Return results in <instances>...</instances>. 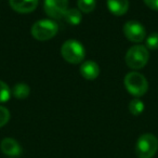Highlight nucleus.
<instances>
[{
    "mask_svg": "<svg viewBox=\"0 0 158 158\" xmlns=\"http://www.w3.org/2000/svg\"><path fill=\"white\" fill-rule=\"evenodd\" d=\"M61 54L70 64L81 63L86 57V50L79 41L74 39L66 40L61 47Z\"/></svg>",
    "mask_w": 158,
    "mask_h": 158,
    "instance_id": "1",
    "label": "nucleus"
},
{
    "mask_svg": "<svg viewBox=\"0 0 158 158\" xmlns=\"http://www.w3.org/2000/svg\"><path fill=\"white\" fill-rule=\"evenodd\" d=\"M125 86L130 94L136 98L143 97L148 90V82L142 74L136 72H131L126 75Z\"/></svg>",
    "mask_w": 158,
    "mask_h": 158,
    "instance_id": "2",
    "label": "nucleus"
},
{
    "mask_svg": "<svg viewBox=\"0 0 158 158\" xmlns=\"http://www.w3.org/2000/svg\"><path fill=\"white\" fill-rule=\"evenodd\" d=\"M149 53L146 47L142 44H135L128 50L126 54V63L128 67L132 69H141L147 64Z\"/></svg>",
    "mask_w": 158,
    "mask_h": 158,
    "instance_id": "3",
    "label": "nucleus"
},
{
    "mask_svg": "<svg viewBox=\"0 0 158 158\" xmlns=\"http://www.w3.org/2000/svg\"><path fill=\"white\" fill-rule=\"evenodd\" d=\"M59 31V25L53 20H40L31 27V35L36 40L46 41L53 38Z\"/></svg>",
    "mask_w": 158,
    "mask_h": 158,
    "instance_id": "4",
    "label": "nucleus"
},
{
    "mask_svg": "<svg viewBox=\"0 0 158 158\" xmlns=\"http://www.w3.org/2000/svg\"><path fill=\"white\" fill-rule=\"evenodd\" d=\"M158 149V140L154 134L145 133L138 139L135 153L139 158H153Z\"/></svg>",
    "mask_w": 158,
    "mask_h": 158,
    "instance_id": "5",
    "label": "nucleus"
},
{
    "mask_svg": "<svg viewBox=\"0 0 158 158\" xmlns=\"http://www.w3.org/2000/svg\"><path fill=\"white\" fill-rule=\"evenodd\" d=\"M123 34L128 40L132 42H142L146 37V31L140 22L128 21L123 25Z\"/></svg>",
    "mask_w": 158,
    "mask_h": 158,
    "instance_id": "6",
    "label": "nucleus"
},
{
    "mask_svg": "<svg viewBox=\"0 0 158 158\" xmlns=\"http://www.w3.org/2000/svg\"><path fill=\"white\" fill-rule=\"evenodd\" d=\"M68 8V0H44V9L47 15L57 20L63 19Z\"/></svg>",
    "mask_w": 158,
    "mask_h": 158,
    "instance_id": "7",
    "label": "nucleus"
},
{
    "mask_svg": "<svg viewBox=\"0 0 158 158\" xmlns=\"http://www.w3.org/2000/svg\"><path fill=\"white\" fill-rule=\"evenodd\" d=\"M0 148L3 154L8 156H12V157H16L22 154V147L19 144L18 141H15L12 138H6L1 141L0 144Z\"/></svg>",
    "mask_w": 158,
    "mask_h": 158,
    "instance_id": "8",
    "label": "nucleus"
},
{
    "mask_svg": "<svg viewBox=\"0 0 158 158\" xmlns=\"http://www.w3.org/2000/svg\"><path fill=\"white\" fill-rule=\"evenodd\" d=\"M10 7L19 13H29L37 8L38 0H9Z\"/></svg>",
    "mask_w": 158,
    "mask_h": 158,
    "instance_id": "9",
    "label": "nucleus"
},
{
    "mask_svg": "<svg viewBox=\"0 0 158 158\" xmlns=\"http://www.w3.org/2000/svg\"><path fill=\"white\" fill-rule=\"evenodd\" d=\"M80 74L87 80H94L100 74L99 65L93 61H85L80 66Z\"/></svg>",
    "mask_w": 158,
    "mask_h": 158,
    "instance_id": "10",
    "label": "nucleus"
},
{
    "mask_svg": "<svg viewBox=\"0 0 158 158\" xmlns=\"http://www.w3.org/2000/svg\"><path fill=\"white\" fill-rule=\"evenodd\" d=\"M107 8L114 15L121 16L129 9V0H107Z\"/></svg>",
    "mask_w": 158,
    "mask_h": 158,
    "instance_id": "11",
    "label": "nucleus"
},
{
    "mask_svg": "<svg viewBox=\"0 0 158 158\" xmlns=\"http://www.w3.org/2000/svg\"><path fill=\"white\" fill-rule=\"evenodd\" d=\"M63 19L70 25H76L80 24L82 20V15L81 12L79 11V9H67V11L65 12Z\"/></svg>",
    "mask_w": 158,
    "mask_h": 158,
    "instance_id": "12",
    "label": "nucleus"
},
{
    "mask_svg": "<svg viewBox=\"0 0 158 158\" xmlns=\"http://www.w3.org/2000/svg\"><path fill=\"white\" fill-rule=\"evenodd\" d=\"M11 92L14 98H16V99H19V100H24L29 95L31 89H29L28 85L22 84V82H21V84H16L15 86L12 88Z\"/></svg>",
    "mask_w": 158,
    "mask_h": 158,
    "instance_id": "13",
    "label": "nucleus"
},
{
    "mask_svg": "<svg viewBox=\"0 0 158 158\" xmlns=\"http://www.w3.org/2000/svg\"><path fill=\"white\" fill-rule=\"evenodd\" d=\"M77 6L80 12L84 13H90L95 9L97 6V1L95 0H78L77 1Z\"/></svg>",
    "mask_w": 158,
    "mask_h": 158,
    "instance_id": "14",
    "label": "nucleus"
},
{
    "mask_svg": "<svg viewBox=\"0 0 158 158\" xmlns=\"http://www.w3.org/2000/svg\"><path fill=\"white\" fill-rule=\"evenodd\" d=\"M129 110L132 115L139 116L144 110V103L140 99H134L129 103Z\"/></svg>",
    "mask_w": 158,
    "mask_h": 158,
    "instance_id": "15",
    "label": "nucleus"
},
{
    "mask_svg": "<svg viewBox=\"0 0 158 158\" xmlns=\"http://www.w3.org/2000/svg\"><path fill=\"white\" fill-rule=\"evenodd\" d=\"M11 93L12 92L10 90L9 86L6 82L0 80V103H5V102L9 101Z\"/></svg>",
    "mask_w": 158,
    "mask_h": 158,
    "instance_id": "16",
    "label": "nucleus"
},
{
    "mask_svg": "<svg viewBox=\"0 0 158 158\" xmlns=\"http://www.w3.org/2000/svg\"><path fill=\"white\" fill-rule=\"evenodd\" d=\"M145 46L149 50H158V33H153L145 39Z\"/></svg>",
    "mask_w": 158,
    "mask_h": 158,
    "instance_id": "17",
    "label": "nucleus"
},
{
    "mask_svg": "<svg viewBox=\"0 0 158 158\" xmlns=\"http://www.w3.org/2000/svg\"><path fill=\"white\" fill-rule=\"evenodd\" d=\"M10 120V112L8 108L0 105V128L7 125L8 121Z\"/></svg>",
    "mask_w": 158,
    "mask_h": 158,
    "instance_id": "18",
    "label": "nucleus"
},
{
    "mask_svg": "<svg viewBox=\"0 0 158 158\" xmlns=\"http://www.w3.org/2000/svg\"><path fill=\"white\" fill-rule=\"evenodd\" d=\"M144 3L149 9L158 11V0H144Z\"/></svg>",
    "mask_w": 158,
    "mask_h": 158,
    "instance_id": "19",
    "label": "nucleus"
}]
</instances>
